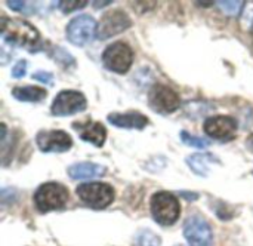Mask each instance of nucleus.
Here are the masks:
<instances>
[{"mask_svg": "<svg viewBox=\"0 0 253 246\" xmlns=\"http://www.w3.org/2000/svg\"><path fill=\"white\" fill-rule=\"evenodd\" d=\"M0 33L4 42L27 49H33L34 46H37L40 40L37 28L21 18L3 16L0 24Z\"/></svg>", "mask_w": 253, "mask_h": 246, "instance_id": "obj_1", "label": "nucleus"}, {"mask_svg": "<svg viewBox=\"0 0 253 246\" xmlns=\"http://www.w3.org/2000/svg\"><path fill=\"white\" fill-rule=\"evenodd\" d=\"M70 193L65 186L58 183H44L34 193V203L40 212L62 209L68 202Z\"/></svg>", "mask_w": 253, "mask_h": 246, "instance_id": "obj_2", "label": "nucleus"}, {"mask_svg": "<svg viewBox=\"0 0 253 246\" xmlns=\"http://www.w3.org/2000/svg\"><path fill=\"white\" fill-rule=\"evenodd\" d=\"M151 214L160 226H172L178 221L181 206L178 197L169 192H159L151 197Z\"/></svg>", "mask_w": 253, "mask_h": 246, "instance_id": "obj_3", "label": "nucleus"}, {"mask_svg": "<svg viewBox=\"0 0 253 246\" xmlns=\"http://www.w3.org/2000/svg\"><path fill=\"white\" fill-rule=\"evenodd\" d=\"M76 193L84 205L93 209H104L110 206L114 200V189L110 184L104 183L80 184L76 189Z\"/></svg>", "mask_w": 253, "mask_h": 246, "instance_id": "obj_4", "label": "nucleus"}, {"mask_svg": "<svg viewBox=\"0 0 253 246\" xmlns=\"http://www.w3.org/2000/svg\"><path fill=\"white\" fill-rule=\"evenodd\" d=\"M102 62L105 68L113 73L125 74L129 71L133 62V50L125 42H116L105 48L102 53Z\"/></svg>", "mask_w": 253, "mask_h": 246, "instance_id": "obj_5", "label": "nucleus"}, {"mask_svg": "<svg viewBox=\"0 0 253 246\" xmlns=\"http://www.w3.org/2000/svg\"><path fill=\"white\" fill-rule=\"evenodd\" d=\"M96 31L98 25L90 15H79L68 22L65 34L68 42H71L73 45L84 46L95 37Z\"/></svg>", "mask_w": 253, "mask_h": 246, "instance_id": "obj_6", "label": "nucleus"}, {"mask_svg": "<svg viewBox=\"0 0 253 246\" xmlns=\"http://www.w3.org/2000/svg\"><path fill=\"white\" fill-rule=\"evenodd\" d=\"M148 102H150L151 110H154L160 114L173 113L181 105L179 95L172 88L162 85V83H157L150 89Z\"/></svg>", "mask_w": 253, "mask_h": 246, "instance_id": "obj_7", "label": "nucleus"}, {"mask_svg": "<svg viewBox=\"0 0 253 246\" xmlns=\"http://www.w3.org/2000/svg\"><path fill=\"white\" fill-rule=\"evenodd\" d=\"M86 107L87 101L82 92L65 89L55 97L50 107V113L53 116H71L86 110Z\"/></svg>", "mask_w": 253, "mask_h": 246, "instance_id": "obj_8", "label": "nucleus"}, {"mask_svg": "<svg viewBox=\"0 0 253 246\" xmlns=\"http://www.w3.org/2000/svg\"><path fill=\"white\" fill-rule=\"evenodd\" d=\"M184 238L190 246H211L213 233L203 217L193 215L184 224Z\"/></svg>", "mask_w": 253, "mask_h": 246, "instance_id": "obj_9", "label": "nucleus"}, {"mask_svg": "<svg viewBox=\"0 0 253 246\" xmlns=\"http://www.w3.org/2000/svg\"><path fill=\"white\" fill-rule=\"evenodd\" d=\"M130 27H132V22L126 12L111 10L101 18V22H99L98 31H96V37L99 40H107L116 34L123 33L125 30H127Z\"/></svg>", "mask_w": 253, "mask_h": 246, "instance_id": "obj_10", "label": "nucleus"}, {"mask_svg": "<svg viewBox=\"0 0 253 246\" xmlns=\"http://www.w3.org/2000/svg\"><path fill=\"white\" fill-rule=\"evenodd\" d=\"M36 144L43 153H64L73 147V140L64 131H40Z\"/></svg>", "mask_w": 253, "mask_h": 246, "instance_id": "obj_11", "label": "nucleus"}, {"mask_svg": "<svg viewBox=\"0 0 253 246\" xmlns=\"http://www.w3.org/2000/svg\"><path fill=\"white\" fill-rule=\"evenodd\" d=\"M205 132L215 140H233L237 134V120L231 116H213L206 119Z\"/></svg>", "mask_w": 253, "mask_h": 246, "instance_id": "obj_12", "label": "nucleus"}, {"mask_svg": "<svg viewBox=\"0 0 253 246\" xmlns=\"http://www.w3.org/2000/svg\"><path fill=\"white\" fill-rule=\"evenodd\" d=\"M73 128L83 141H87L95 147H102L107 140V129L99 122H92V120H87L84 123L76 122Z\"/></svg>", "mask_w": 253, "mask_h": 246, "instance_id": "obj_13", "label": "nucleus"}, {"mask_svg": "<svg viewBox=\"0 0 253 246\" xmlns=\"http://www.w3.org/2000/svg\"><path fill=\"white\" fill-rule=\"evenodd\" d=\"M108 122L113 126L123 129H145L148 125V117L139 111H127V113H111L108 114Z\"/></svg>", "mask_w": 253, "mask_h": 246, "instance_id": "obj_14", "label": "nucleus"}, {"mask_svg": "<svg viewBox=\"0 0 253 246\" xmlns=\"http://www.w3.org/2000/svg\"><path fill=\"white\" fill-rule=\"evenodd\" d=\"M107 174V168L98 163L92 162H80L76 165H71L68 168V175L73 180H87V178H96L104 177Z\"/></svg>", "mask_w": 253, "mask_h": 246, "instance_id": "obj_15", "label": "nucleus"}, {"mask_svg": "<svg viewBox=\"0 0 253 246\" xmlns=\"http://www.w3.org/2000/svg\"><path fill=\"white\" fill-rule=\"evenodd\" d=\"M12 97L22 102H39L47 97V91L39 86H16L12 89Z\"/></svg>", "mask_w": 253, "mask_h": 246, "instance_id": "obj_16", "label": "nucleus"}, {"mask_svg": "<svg viewBox=\"0 0 253 246\" xmlns=\"http://www.w3.org/2000/svg\"><path fill=\"white\" fill-rule=\"evenodd\" d=\"M213 160H216V157L209 153H196L187 157V165L191 168L194 174L200 177H206L209 172V166L213 163Z\"/></svg>", "mask_w": 253, "mask_h": 246, "instance_id": "obj_17", "label": "nucleus"}, {"mask_svg": "<svg viewBox=\"0 0 253 246\" xmlns=\"http://www.w3.org/2000/svg\"><path fill=\"white\" fill-rule=\"evenodd\" d=\"M216 4L219 6V9L225 15L236 18V16H239L242 13V10H243L246 3L245 1H228V0H225V1H216Z\"/></svg>", "mask_w": 253, "mask_h": 246, "instance_id": "obj_18", "label": "nucleus"}, {"mask_svg": "<svg viewBox=\"0 0 253 246\" xmlns=\"http://www.w3.org/2000/svg\"><path fill=\"white\" fill-rule=\"evenodd\" d=\"M160 244H162L160 238L150 230L139 232L136 239H135V245L136 246H160Z\"/></svg>", "mask_w": 253, "mask_h": 246, "instance_id": "obj_19", "label": "nucleus"}, {"mask_svg": "<svg viewBox=\"0 0 253 246\" xmlns=\"http://www.w3.org/2000/svg\"><path fill=\"white\" fill-rule=\"evenodd\" d=\"M181 141L185 146H188V147H194V148H200V150H205L211 144L208 140H203V138H199L196 135H191L187 131H182L181 132Z\"/></svg>", "mask_w": 253, "mask_h": 246, "instance_id": "obj_20", "label": "nucleus"}, {"mask_svg": "<svg viewBox=\"0 0 253 246\" xmlns=\"http://www.w3.org/2000/svg\"><path fill=\"white\" fill-rule=\"evenodd\" d=\"M86 4H87V1H59V9L64 13H70L80 7H84Z\"/></svg>", "mask_w": 253, "mask_h": 246, "instance_id": "obj_21", "label": "nucleus"}, {"mask_svg": "<svg viewBox=\"0 0 253 246\" xmlns=\"http://www.w3.org/2000/svg\"><path fill=\"white\" fill-rule=\"evenodd\" d=\"M27 74V61L25 59H19L13 67H12V77L15 79H21Z\"/></svg>", "mask_w": 253, "mask_h": 246, "instance_id": "obj_22", "label": "nucleus"}, {"mask_svg": "<svg viewBox=\"0 0 253 246\" xmlns=\"http://www.w3.org/2000/svg\"><path fill=\"white\" fill-rule=\"evenodd\" d=\"M33 79H36V80H39V82H42L44 85L53 86V74L52 73H47V71L40 70V71L33 73Z\"/></svg>", "mask_w": 253, "mask_h": 246, "instance_id": "obj_23", "label": "nucleus"}, {"mask_svg": "<svg viewBox=\"0 0 253 246\" xmlns=\"http://www.w3.org/2000/svg\"><path fill=\"white\" fill-rule=\"evenodd\" d=\"M7 6L12 10H18V12H28L27 10V3L25 1H7Z\"/></svg>", "mask_w": 253, "mask_h": 246, "instance_id": "obj_24", "label": "nucleus"}, {"mask_svg": "<svg viewBox=\"0 0 253 246\" xmlns=\"http://www.w3.org/2000/svg\"><path fill=\"white\" fill-rule=\"evenodd\" d=\"M111 1H93V6L96 7V9H101V6H108Z\"/></svg>", "mask_w": 253, "mask_h": 246, "instance_id": "obj_25", "label": "nucleus"}, {"mask_svg": "<svg viewBox=\"0 0 253 246\" xmlns=\"http://www.w3.org/2000/svg\"><path fill=\"white\" fill-rule=\"evenodd\" d=\"M246 146L249 147V150H252L253 151V134L248 138V141H246Z\"/></svg>", "mask_w": 253, "mask_h": 246, "instance_id": "obj_26", "label": "nucleus"}, {"mask_svg": "<svg viewBox=\"0 0 253 246\" xmlns=\"http://www.w3.org/2000/svg\"><path fill=\"white\" fill-rule=\"evenodd\" d=\"M251 34H252V39H253V25H252V28H251Z\"/></svg>", "mask_w": 253, "mask_h": 246, "instance_id": "obj_27", "label": "nucleus"}, {"mask_svg": "<svg viewBox=\"0 0 253 246\" xmlns=\"http://www.w3.org/2000/svg\"><path fill=\"white\" fill-rule=\"evenodd\" d=\"M176 246H185V245H176Z\"/></svg>", "mask_w": 253, "mask_h": 246, "instance_id": "obj_28", "label": "nucleus"}]
</instances>
